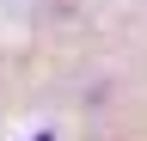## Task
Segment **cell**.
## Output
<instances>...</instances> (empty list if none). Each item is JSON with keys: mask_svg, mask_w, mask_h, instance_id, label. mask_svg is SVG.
<instances>
[{"mask_svg": "<svg viewBox=\"0 0 147 141\" xmlns=\"http://www.w3.org/2000/svg\"><path fill=\"white\" fill-rule=\"evenodd\" d=\"M37 141H55V135H49V129H43V135H37Z\"/></svg>", "mask_w": 147, "mask_h": 141, "instance_id": "cell-1", "label": "cell"}]
</instances>
